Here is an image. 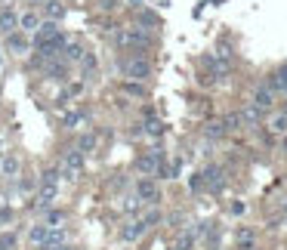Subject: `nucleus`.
Returning a JSON list of instances; mask_svg holds the SVG:
<instances>
[{
    "instance_id": "nucleus-1",
    "label": "nucleus",
    "mask_w": 287,
    "mask_h": 250,
    "mask_svg": "<svg viewBox=\"0 0 287 250\" xmlns=\"http://www.w3.org/2000/svg\"><path fill=\"white\" fill-rule=\"evenodd\" d=\"M120 71H124V78H130V80H148L152 78V62L146 56H139V52H133L130 59H124L120 62Z\"/></svg>"
},
{
    "instance_id": "nucleus-2",
    "label": "nucleus",
    "mask_w": 287,
    "mask_h": 250,
    "mask_svg": "<svg viewBox=\"0 0 287 250\" xmlns=\"http://www.w3.org/2000/svg\"><path fill=\"white\" fill-rule=\"evenodd\" d=\"M84 164H86V154L74 146V148H65L62 152V160H59V167H62V176L65 180H78V176L84 173Z\"/></svg>"
},
{
    "instance_id": "nucleus-3",
    "label": "nucleus",
    "mask_w": 287,
    "mask_h": 250,
    "mask_svg": "<svg viewBox=\"0 0 287 250\" xmlns=\"http://www.w3.org/2000/svg\"><path fill=\"white\" fill-rule=\"evenodd\" d=\"M133 192H136V198H139L142 204H154V201L160 198V188H158V182H154V176H139L136 186H133Z\"/></svg>"
},
{
    "instance_id": "nucleus-4",
    "label": "nucleus",
    "mask_w": 287,
    "mask_h": 250,
    "mask_svg": "<svg viewBox=\"0 0 287 250\" xmlns=\"http://www.w3.org/2000/svg\"><path fill=\"white\" fill-rule=\"evenodd\" d=\"M164 160H167V158H164V154H160V152L154 148V152H148V154H142V158L136 160V170H139L142 176H154V173H158V167L164 164Z\"/></svg>"
},
{
    "instance_id": "nucleus-5",
    "label": "nucleus",
    "mask_w": 287,
    "mask_h": 250,
    "mask_svg": "<svg viewBox=\"0 0 287 250\" xmlns=\"http://www.w3.org/2000/svg\"><path fill=\"white\" fill-rule=\"evenodd\" d=\"M59 198V186H38V194H34V207L40 213H46Z\"/></svg>"
},
{
    "instance_id": "nucleus-6",
    "label": "nucleus",
    "mask_w": 287,
    "mask_h": 250,
    "mask_svg": "<svg viewBox=\"0 0 287 250\" xmlns=\"http://www.w3.org/2000/svg\"><path fill=\"white\" fill-rule=\"evenodd\" d=\"M201 176H204V186H207V192L220 194V192L226 188V173H222V167H216V164H213V167H207Z\"/></svg>"
},
{
    "instance_id": "nucleus-7",
    "label": "nucleus",
    "mask_w": 287,
    "mask_h": 250,
    "mask_svg": "<svg viewBox=\"0 0 287 250\" xmlns=\"http://www.w3.org/2000/svg\"><path fill=\"white\" fill-rule=\"evenodd\" d=\"M146 232H148V226L142 222V216H139V220H130L127 226L120 228V241H127V244H136L142 235H146Z\"/></svg>"
},
{
    "instance_id": "nucleus-8",
    "label": "nucleus",
    "mask_w": 287,
    "mask_h": 250,
    "mask_svg": "<svg viewBox=\"0 0 287 250\" xmlns=\"http://www.w3.org/2000/svg\"><path fill=\"white\" fill-rule=\"evenodd\" d=\"M19 19H22V16L16 12L12 6H4V10H0V34L10 38L12 31H19Z\"/></svg>"
},
{
    "instance_id": "nucleus-9",
    "label": "nucleus",
    "mask_w": 287,
    "mask_h": 250,
    "mask_svg": "<svg viewBox=\"0 0 287 250\" xmlns=\"http://www.w3.org/2000/svg\"><path fill=\"white\" fill-rule=\"evenodd\" d=\"M50 232H52V226L38 222V226H31V228H28V241L38 247V250H44V247H46V241H50Z\"/></svg>"
},
{
    "instance_id": "nucleus-10",
    "label": "nucleus",
    "mask_w": 287,
    "mask_h": 250,
    "mask_svg": "<svg viewBox=\"0 0 287 250\" xmlns=\"http://www.w3.org/2000/svg\"><path fill=\"white\" fill-rule=\"evenodd\" d=\"M250 102H254L260 112H268V108L275 105V90H272L268 84H266V86H256V93H254V99H250Z\"/></svg>"
},
{
    "instance_id": "nucleus-11",
    "label": "nucleus",
    "mask_w": 287,
    "mask_h": 250,
    "mask_svg": "<svg viewBox=\"0 0 287 250\" xmlns=\"http://www.w3.org/2000/svg\"><path fill=\"white\" fill-rule=\"evenodd\" d=\"M56 34H62V28H59V22H50V19H44V25L34 31V46L38 44H44V40H52Z\"/></svg>"
},
{
    "instance_id": "nucleus-12",
    "label": "nucleus",
    "mask_w": 287,
    "mask_h": 250,
    "mask_svg": "<svg viewBox=\"0 0 287 250\" xmlns=\"http://www.w3.org/2000/svg\"><path fill=\"white\" fill-rule=\"evenodd\" d=\"M44 74H46L50 80H65V78H68V62H65V59L46 62V65H44Z\"/></svg>"
},
{
    "instance_id": "nucleus-13",
    "label": "nucleus",
    "mask_w": 287,
    "mask_h": 250,
    "mask_svg": "<svg viewBox=\"0 0 287 250\" xmlns=\"http://www.w3.org/2000/svg\"><path fill=\"white\" fill-rule=\"evenodd\" d=\"M6 50L16 52V56H25V52H28V38H25V31H12L10 38H6Z\"/></svg>"
},
{
    "instance_id": "nucleus-14",
    "label": "nucleus",
    "mask_w": 287,
    "mask_h": 250,
    "mask_svg": "<svg viewBox=\"0 0 287 250\" xmlns=\"http://www.w3.org/2000/svg\"><path fill=\"white\" fill-rule=\"evenodd\" d=\"M44 16L50 22H62L65 19V0H44Z\"/></svg>"
},
{
    "instance_id": "nucleus-15",
    "label": "nucleus",
    "mask_w": 287,
    "mask_h": 250,
    "mask_svg": "<svg viewBox=\"0 0 287 250\" xmlns=\"http://www.w3.org/2000/svg\"><path fill=\"white\" fill-rule=\"evenodd\" d=\"M235 247H238V250H254V247H256V235H254L247 226H238V232H235Z\"/></svg>"
},
{
    "instance_id": "nucleus-16",
    "label": "nucleus",
    "mask_w": 287,
    "mask_h": 250,
    "mask_svg": "<svg viewBox=\"0 0 287 250\" xmlns=\"http://www.w3.org/2000/svg\"><path fill=\"white\" fill-rule=\"evenodd\" d=\"M40 25H44V19H40L38 12H22V19H19V31H25V34H34V31H38Z\"/></svg>"
},
{
    "instance_id": "nucleus-17",
    "label": "nucleus",
    "mask_w": 287,
    "mask_h": 250,
    "mask_svg": "<svg viewBox=\"0 0 287 250\" xmlns=\"http://www.w3.org/2000/svg\"><path fill=\"white\" fill-rule=\"evenodd\" d=\"M19 170H22V164H19V158H16V154H6L4 160H0V173L10 176V180H16V176H19Z\"/></svg>"
},
{
    "instance_id": "nucleus-18",
    "label": "nucleus",
    "mask_w": 287,
    "mask_h": 250,
    "mask_svg": "<svg viewBox=\"0 0 287 250\" xmlns=\"http://www.w3.org/2000/svg\"><path fill=\"white\" fill-rule=\"evenodd\" d=\"M268 86H272L275 93H287V65H281L275 74H272V80H268Z\"/></svg>"
},
{
    "instance_id": "nucleus-19",
    "label": "nucleus",
    "mask_w": 287,
    "mask_h": 250,
    "mask_svg": "<svg viewBox=\"0 0 287 250\" xmlns=\"http://www.w3.org/2000/svg\"><path fill=\"white\" fill-rule=\"evenodd\" d=\"M84 112H65L62 114V124H65V130H80L84 127Z\"/></svg>"
},
{
    "instance_id": "nucleus-20",
    "label": "nucleus",
    "mask_w": 287,
    "mask_h": 250,
    "mask_svg": "<svg viewBox=\"0 0 287 250\" xmlns=\"http://www.w3.org/2000/svg\"><path fill=\"white\" fill-rule=\"evenodd\" d=\"M84 56H86V50H84L80 44H68V46H65V52H62V59H65V62H84Z\"/></svg>"
},
{
    "instance_id": "nucleus-21",
    "label": "nucleus",
    "mask_w": 287,
    "mask_h": 250,
    "mask_svg": "<svg viewBox=\"0 0 287 250\" xmlns=\"http://www.w3.org/2000/svg\"><path fill=\"white\" fill-rule=\"evenodd\" d=\"M59 180H62V167H46L40 173V182L38 186H59Z\"/></svg>"
},
{
    "instance_id": "nucleus-22",
    "label": "nucleus",
    "mask_w": 287,
    "mask_h": 250,
    "mask_svg": "<svg viewBox=\"0 0 287 250\" xmlns=\"http://www.w3.org/2000/svg\"><path fill=\"white\" fill-rule=\"evenodd\" d=\"M241 120L250 124V127H256V124H260V108H256L254 102H247L244 108H241Z\"/></svg>"
},
{
    "instance_id": "nucleus-23",
    "label": "nucleus",
    "mask_w": 287,
    "mask_h": 250,
    "mask_svg": "<svg viewBox=\"0 0 287 250\" xmlns=\"http://www.w3.org/2000/svg\"><path fill=\"white\" fill-rule=\"evenodd\" d=\"M268 130H272V133H281V136H287V112L272 114V120H268Z\"/></svg>"
},
{
    "instance_id": "nucleus-24",
    "label": "nucleus",
    "mask_w": 287,
    "mask_h": 250,
    "mask_svg": "<svg viewBox=\"0 0 287 250\" xmlns=\"http://www.w3.org/2000/svg\"><path fill=\"white\" fill-rule=\"evenodd\" d=\"M40 222H46V226H52V228H56V226H62V222H65V210L50 207V210L44 213V220H40Z\"/></svg>"
},
{
    "instance_id": "nucleus-25",
    "label": "nucleus",
    "mask_w": 287,
    "mask_h": 250,
    "mask_svg": "<svg viewBox=\"0 0 287 250\" xmlns=\"http://www.w3.org/2000/svg\"><path fill=\"white\" fill-rule=\"evenodd\" d=\"M204 136H207V139H222V136H226V124H222V120H210L207 127H204Z\"/></svg>"
},
{
    "instance_id": "nucleus-26",
    "label": "nucleus",
    "mask_w": 287,
    "mask_h": 250,
    "mask_svg": "<svg viewBox=\"0 0 287 250\" xmlns=\"http://www.w3.org/2000/svg\"><path fill=\"white\" fill-rule=\"evenodd\" d=\"M222 124H226V133H235V130H241V127H244L241 112H232V114H226V118H222Z\"/></svg>"
},
{
    "instance_id": "nucleus-27",
    "label": "nucleus",
    "mask_w": 287,
    "mask_h": 250,
    "mask_svg": "<svg viewBox=\"0 0 287 250\" xmlns=\"http://www.w3.org/2000/svg\"><path fill=\"white\" fill-rule=\"evenodd\" d=\"M124 93H127V96H136V99H142V96H146V86H142L139 80H124Z\"/></svg>"
},
{
    "instance_id": "nucleus-28",
    "label": "nucleus",
    "mask_w": 287,
    "mask_h": 250,
    "mask_svg": "<svg viewBox=\"0 0 287 250\" xmlns=\"http://www.w3.org/2000/svg\"><path fill=\"white\" fill-rule=\"evenodd\" d=\"M146 133L148 136H164V120H160V118H148L146 120Z\"/></svg>"
},
{
    "instance_id": "nucleus-29",
    "label": "nucleus",
    "mask_w": 287,
    "mask_h": 250,
    "mask_svg": "<svg viewBox=\"0 0 287 250\" xmlns=\"http://www.w3.org/2000/svg\"><path fill=\"white\" fill-rule=\"evenodd\" d=\"M139 25H148V28H158L160 25V19L152 12V10H139Z\"/></svg>"
},
{
    "instance_id": "nucleus-30",
    "label": "nucleus",
    "mask_w": 287,
    "mask_h": 250,
    "mask_svg": "<svg viewBox=\"0 0 287 250\" xmlns=\"http://www.w3.org/2000/svg\"><path fill=\"white\" fill-rule=\"evenodd\" d=\"M78 148H80L84 154H86V152H93V148H96V136H93V133H84V136L78 139Z\"/></svg>"
},
{
    "instance_id": "nucleus-31",
    "label": "nucleus",
    "mask_w": 287,
    "mask_h": 250,
    "mask_svg": "<svg viewBox=\"0 0 287 250\" xmlns=\"http://www.w3.org/2000/svg\"><path fill=\"white\" fill-rule=\"evenodd\" d=\"M192 247H194V235L192 232H182L179 241H176V250H192Z\"/></svg>"
},
{
    "instance_id": "nucleus-32",
    "label": "nucleus",
    "mask_w": 287,
    "mask_h": 250,
    "mask_svg": "<svg viewBox=\"0 0 287 250\" xmlns=\"http://www.w3.org/2000/svg\"><path fill=\"white\" fill-rule=\"evenodd\" d=\"M0 250H16V235L12 232H0Z\"/></svg>"
},
{
    "instance_id": "nucleus-33",
    "label": "nucleus",
    "mask_w": 287,
    "mask_h": 250,
    "mask_svg": "<svg viewBox=\"0 0 287 250\" xmlns=\"http://www.w3.org/2000/svg\"><path fill=\"white\" fill-rule=\"evenodd\" d=\"M160 220H164V216H160V210H148V213H146V216H142V222H146L148 228H152V226H158Z\"/></svg>"
},
{
    "instance_id": "nucleus-34",
    "label": "nucleus",
    "mask_w": 287,
    "mask_h": 250,
    "mask_svg": "<svg viewBox=\"0 0 287 250\" xmlns=\"http://www.w3.org/2000/svg\"><path fill=\"white\" fill-rule=\"evenodd\" d=\"M188 188H192V192H204V188H207V186H204V176H201V173L192 176V180H188Z\"/></svg>"
},
{
    "instance_id": "nucleus-35",
    "label": "nucleus",
    "mask_w": 287,
    "mask_h": 250,
    "mask_svg": "<svg viewBox=\"0 0 287 250\" xmlns=\"http://www.w3.org/2000/svg\"><path fill=\"white\" fill-rule=\"evenodd\" d=\"M86 71H96V56H93V52H86V56H84V62H80Z\"/></svg>"
},
{
    "instance_id": "nucleus-36",
    "label": "nucleus",
    "mask_w": 287,
    "mask_h": 250,
    "mask_svg": "<svg viewBox=\"0 0 287 250\" xmlns=\"http://www.w3.org/2000/svg\"><path fill=\"white\" fill-rule=\"evenodd\" d=\"M244 210H247V204H244V201H235V204H232V213H235V216H241Z\"/></svg>"
},
{
    "instance_id": "nucleus-37",
    "label": "nucleus",
    "mask_w": 287,
    "mask_h": 250,
    "mask_svg": "<svg viewBox=\"0 0 287 250\" xmlns=\"http://www.w3.org/2000/svg\"><path fill=\"white\" fill-rule=\"evenodd\" d=\"M10 220H12V210L4 207V210H0V222H10Z\"/></svg>"
},
{
    "instance_id": "nucleus-38",
    "label": "nucleus",
    "mask_w": 287,
    "mask_h": 250,
    "mask_svg": "<svg viewBox=\"0 0 287 250\" xmlns=\"http://www.w3.org/2000/svg\"><path fill=\"white\" fill-rule=\"evenodd\" d=\"M127 4H130L133 10H146V0H127Z\"/></svg>"
},
{
    "instance_id": "nucleus-39",
    "label": "nucleus",
    "mask_w": 287,
    "mask_h": 250,
    "mask_svg": "<svg viewBox=\"0 0 287 250\" xmlns=\"http://www.w3.org/2000/svg\"><path fill=\"white\" fill-rule=\"evenodd\" d=\"M52 250H74L71 244H59V247H52Z\"/></svg>"
},
{
    "instance_id": "nucleus-40",
    "label": "nucleus",
    "mask_w": 287,
    "mask_h": 250,
    "mask_svg": "<svg viewBox=\"0 0 287 250\" xmlns=\"http://www.w3.org/2000/svg\"><path fill=\"white\" fill-rule=\"evenodd\" d=\"M281 148H284V152H287V136H284V142H281Z\"/></svg>"
},
{
    "instance_id": "nucleus-41",
    "label": "nucleus",
    "mask_w": 287,
    "mask_h": 250,
    "mask_svg": "<svg viewBox=\"0 0 287 250\" xmlns=\"http://www.w3.org/2000/svg\"><path fill=\"white\" fill-rule=\"evenodd\" d=\"M281 210H284V220H287V201H284V207H281Z\"/></svg>"
},
{
    "instance_id": "nucleus-42",
    "label": "nucleus",
    "mask_w": 287,
    "mask_h": 250,
    "mask_svg": "<svg viewBox=\"0 0 287 250\" xmlns=\"http://www.w3.org/2000/svg\"><path fill=\"white\" fill-rule=\"evenodd\" d=\"M0 65H4V52H0Z\"/></svg>"
}]
</instances>
